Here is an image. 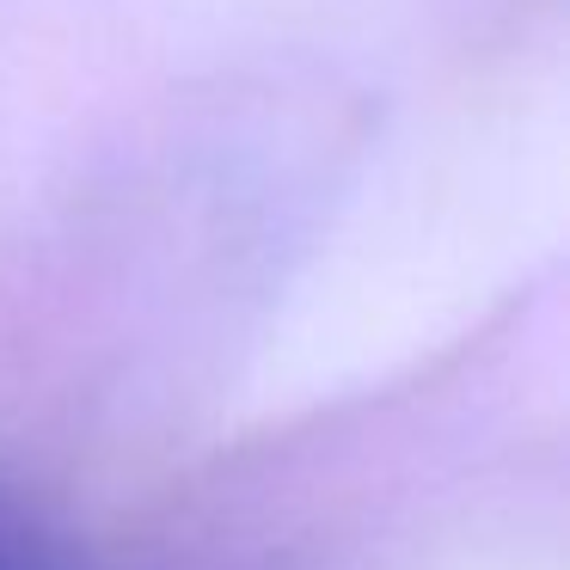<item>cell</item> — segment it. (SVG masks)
<instances>
[{"instance_id": "6da1fadb", "label": "cell", "mask_w": 570, "mask_h": 570, "mask_svg": "<svg viewBox=\"0 0 570 570\" xmlns=\"http://www.w3.org/2000/svg\"><path fill=\"white\" fill-rule=\"evenodd\" d=\"M0 570H92V564L68 552L31 509L0 497Z\"/></svg>"}]
</instances>
